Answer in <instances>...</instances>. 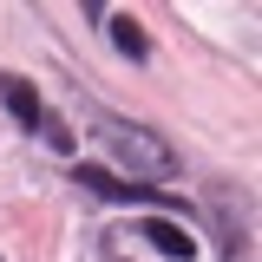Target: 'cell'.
<instances>
[{
	"instance_id": "6da1fadb",
	"label": "cell",
	"mask_w": 262,
	"mask_h": 262,
	"mask_svg": "<svg viewBox=\"0 0 262 262\" xmlns=\"http://www.w3.org/2000/svg\"><path fill=\"white\" fill-rule=\"evenodd\" d=\"M105 144H112V164L131 170V184H138V177H177V170H184V158L164 144L158 131H144V125H105Z\"/></svg>"
},
{
	"instance_id": "277c9868",
	"label": "cell",
	"mask_w": 262,
	"mask_h": 262,
	"mask_svg": "<svg viewBox=\"0 0 262 262\" xmlns=\"http://www.w3.org/2000/svg\"><path fill=\"white\" fill-rule=\"evenodd\" d=\"M0 98H7V112H13V118H20L27 131H39V125H46V105H39V92H33L27 79L0 72Z\"/></svg>"
},
{
	"instance_id": "3957f363",
	"label": "cell",
	"mask_w": 262,
	"mask_h": 262,
	"mask_svg": "<svg viewBox=\"0 0 262 262\" xmlns=\"http://www.w3.org/2000/svg\"><path fill=\"white\" fill-rule=\"evenodd\" d=\"M138 236H144L158 256H170V262H190V256H196V236H190L184 223H170V216H144Z\"/></svg>"
},
{
	"instance_id": "5b68a950",
	"label": "cell",
	"mask_w": 262,
	"mask_h": 262,
	"mask_svg": "<svg viewBox=\"0 0 262 262\" xmlns=\"http://www.w3.org/2000/svg\"><path fill=\"white\" fill-rule=\"evenodd\" d=\"M105 33H112V46H118L125 59H151V39H144V27H138L131 13H118V20H105Z\"/></svg>"
},
{
	"instance_id": "7a4b0ae2",
	"label": "cell",
	"mask_w": 262,
	"mask_h": 262,
	"mask_svg": "<svg viewBox=\"0 0 262 262\" xmlns=\"http://www.w3.org/2000/svg\"><path fill=\"white\" fill-rule=\"evenodd\" d=\"M72 184H85L92 196H112V203H158V210H184V196L151 190V184H131V177H112V170H98V164H79Z\"/></svg>"
}]
</instances>
